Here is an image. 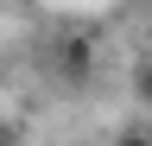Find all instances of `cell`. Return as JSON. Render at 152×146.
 <instances>
[{
  "mask_svg": "<svg viewBox=\"0 0 152 146\" xmlns=\"http://www.w3.org/2000/svg\"><path fill=\"white\" fill-rule=\"evenodd\" d=\"M133 95L152 108V64H140V70H133Z\"/></svg>",
  "mask_w": 152,
  "mask_h": 146,
  "instance_id": "2",
  "label": "cell"
},
{
  "mask_svg": "<svg viewBox=\"0 0 152 146\" xmlns=\"http://www.w3.org/2000/svg\"><path fill=\"white\" fill-rule=\"evenodd\" d=\"M114 146H152V134H140V127H127V134L114 140Z\"/></svg>",
  "mask_w": 152,
  "mask_h": 146,
  "instance_id": "3",
  "label": "cell"
},
{
  "mask_svg": "<svg viewBox=\"0 0 152 146\" xmlns=\"http://www.w3.org/2000/svg\"><path fill=\"white\" fill-rule=\"evenodd\" d=\"M51 70H57V83H89V70H95L89 38H64V45L51 51Z\"/></svg>",
  "mask_w": 152,
  "mask_h": 146,
  "instance_id": "1",
  "label": "cell"
},
{
  "mask_svg": "<svg viewBox=\"0 0 152 146\" xmlns=\"http://www.w3.org/2000/svg\"><path fill=\"white\" fill-rule=\"evenodd\" d=\"M13 140H19V134H13V127H7V121H0V146H13Z\"/></svg>",
  "mask_w": 152,
  "mask_h": 146,
  "instance_id": "4",
  "label": "cell"
}]
</instances>
